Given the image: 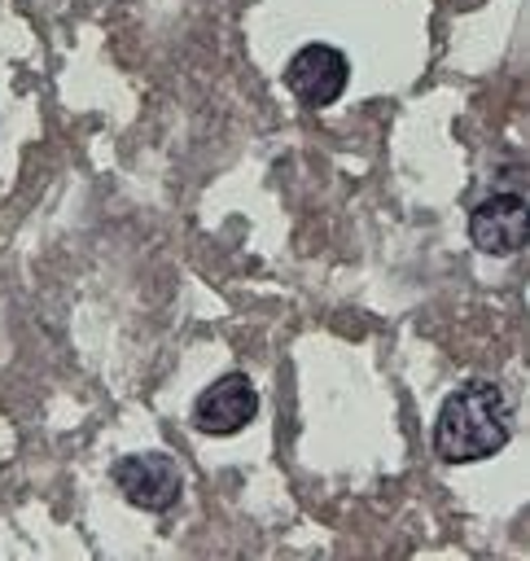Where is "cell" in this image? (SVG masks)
<instances>
[{
	"mask_svg": "<svg viewBox=\"0 0 530 561\" xmlns=\"http://www.w3.org/2000/svg\"><path fill=\"white\" fill-rule=\"evenodd\" d=\"M512 434V408L495 381H460L434 421V451L447 465H473L491 460Z\"/></svg>",
	"mask_w": 530,
	"mask_h": 561,
	"instance_id": "obj_1",
	"label": "cell"
},
{
	"mask_svg": "<svg viewBox=\"0 0 530 561\" xmlns=\"http://www.w3.org/2000/svg\"><path fill=\"white\" fill-rule=\"evenodd\" d=\"M346 79H350V61H346V53L333 48V44H307V48H298V53L289 57V66H285V88H289L302 105H311V110L333 105V101L346 92Z\"/></svg>",
	"mask_w": 530,
	"mask_h": 561,
	"instance_id": "obj_3",
	"label": "cell"
},
{
	"mask_svg": "<svg viewBox=\"0 0 530 561\" xmlns=\"http://www.w3.org/2000/svg\"><path fill=\"white\" fill-rule=\"evenodd\" d=\"M114 486L127 504H136L145 513H166V508H175L184 478L166 451H136L114 465Z\"/></svg>",
	"mask_w": 530,
	"mask_h": 561,
	"instance_id": "obj_2",
	"label": "cell"
},
{
	"mask_svg": "<svg viewBox=\"0 0 530 561\" xmlns=\"http://www.w3.org/2000/svg\"><path fill=\"white\" fill-rule=\"evenodd\" d=\"M254 412H258V390L250 386V377L245 373H223V377H215L201 394H197V403H193V425L201 430V434H237V430H245L250 421H254Z\"/></svg>",
	"mask_w": 530,
	"mask_h": 561,
	"instance_id": "obj_4",
	"label": "cell"
},
{
	"mask_svg": "<svg viewBox=\"0 0 530 561\" xmlns=\"http://www.w3.org/2000/svg\"><path fill=\"white\" fill-rule=\"evenodd\" d=\"M469 237L486 254H517L526 245V197L521 193H491L469 215Z\"/></svg>",
	"mask_w": 530,
	"mask_h": 561,
	"instance_id": "obj_5",
	"label": "cell"
}]
</instances>
